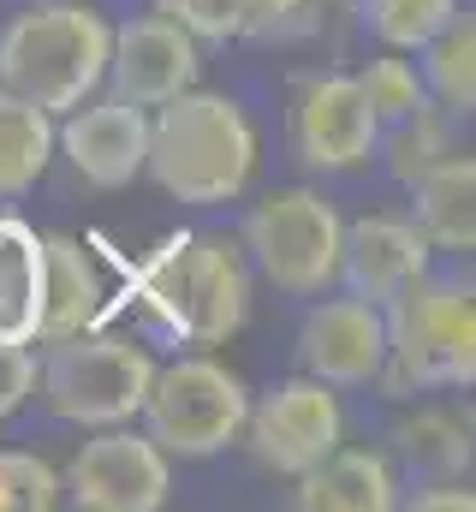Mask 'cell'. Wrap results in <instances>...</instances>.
Returning a JSON list of instances; mask_svg holds the SVG:
<instances>
[{"instance_id":"6da1fadb","label":"cell","mask_w":476,"mask_h":512,"mask_svg":"<svg viewBox=\"0 0 476 512\" xmlns=\"http://www.w3.org/2000/svg\"><path fill=\"white\" fill-rule=\"evenodd\" d=\"M143 173L179 203H197V209L233 203L256 173V131L233 96L191 84L173 102H161V114L149 120Z\"/></svg>"},{"instance_id":"7a4b0ae2","label":"cell","mask_w":476,"mask_h":512,"mask_svg":"<svg viewBox=\"0 0 476 512\" xmlns=\"http://www.w3.org/2000/svg\"><path fill=\"white\" fill-rule=\"evenodd\" d=\"M137 298L185 346H221L250 322V268L244 251L215 233H179L143 262Z\"/></svg>"},{"instance_id":"3957f363","label":"cell","mask_w":476,"mask_h":512,"mask_svg":"<svg viewBox=\"0 0 476 512\" xmlns=\"http://www.w3.org/2000/svg\"><path fill=\"white\" fill-rule=\"evenodd\" d=\"M108 18L84 0H42L18 12L0 36V90L36 102L42 114H72L102 90L108 72Z\"/></svg>"},{"instance_id":"277c9868","label":"cell","mask_w":476,"mask_h":512,"mask_svg":"<svg viewBox=\"0 0 476 512\" xmlns=\"http://www.w3.org/2000/svg\"><path fill=\"white\" fill-rule=\"evenodd\" d=\"M387 328V364L375 382L393 393H435V387H471L476 382V304L471 280H435L417 274L405 292L381 304Z\"/></svg>"},{"instance_id":"5b68a950","label":"cell","mask_w":476,"mask_h":512,"mask_svg":"<svg viewBox=\"0 0 476 512\" xmlns=\"http://www.w3.org/2000/svg\"><path fill=\"white\" fill-rule=\"evenodd\" d=\"M137 417H143V435L161 453L215 459L244 435L250 387L221 358H173L167 370L149 376V393H143Z\"/></svg>"},{"instance_id":"8992f818","label":"cell","mask_w":476,"mask_h":512,"mask_svg":"<svg viewBox=\"0 0 476 512\" xmlns=\"http://www.w3.org/2000/svg\"><path fill=\"white\" fill-rule=\"evenodd\" d=\"M48 358L36 370V387L48 399V411L60 423H78V429H114V423H131L143 393H149V352H137L131 340H114V334H66V340H42Z\"/></svg>"},{"instance_id":"52a82bcc","label":"cell","mask_w":476,"mask_h":512,"mask_svg":"<svg viewBox=\"0 0 476 512\" xmlns=\"http://www.w3.org/2000/svg\"><path fill=\"white\" fill-rule=\"evenodd\" d=\"M340 215L322 191L310 185H286L268 191L262 203H250L244 215V251L256 262L262 280H274L292 298H316L334 286L340 274Z\"/></svg>"},{"instance_id":"ba28073f","label":"cell","mask_w":476,"mask_h":512,"mask_svg":"<svg viewBox=\"0 0 476 512\" xmlns=\"http://www.w3.org/2000/svg\"><path fill=\"white\" fill-rule=\"evenodd\" d=\"M244 435H250V453L280 471V477H304L316 459H328L346 435V411L334 399V387L316 382V376H292L280 382L268 399H250V417H244Z\"/></svg>"},{"instance_id":"9c48e42d","label":"cell","mask_w":476,"mask_h":512,"mask_svg":"<svg viewBox=\"0 0 476 512\" xmlns=\"http://www.w3.org/2000/svg\"><path fill=\"white\" fill-rule=\"evenodd\" d=\"M167 489H173L167 453L149 435H131L119 423L84 441L72 471L60 477V495L90 512H155L167 507Z\"/></svg>"},{"instance_id":"30bf717a","label":"cell","mask_w":476,"mask_h":512,"mask_svg":"<svg viewBox=\"0 0 476 512\" xmlns=\"http://www.w3.org/2000/svg\"><path fill=\"white\" fill-rule=\"evenodd\" d=\"M197 66H203L197 60V36L179 30L173 18L149 12V18H131V24H119L108 36L102 84H108V96L131 102V108H161V102H173L179 90L197 84Z\"/></svg>"},{"instance_id":"8fae6325","label":"cell","mask_w":476,"mask_h":512,"mask_svg":"<svg viewBox=\"0 0 476 512\" xmlns=\"http://www.w3.org/2000/svg\"><path fill=\"white\" fill-rule=\"evenodd\" d=\"M381 149V126L357 78H310L292 108V155L310 173H352Z\"/></svg>"},{"instance_id":"7c38bea8","label":"cell","mask_w":476,"mask_h":512,"mask_svg":"<svg viewBox=\"0 0 476 512\" xmlns=\"http://www.w3.org/2000/svg\"><path fill=\"white\" fill-rule=\"evenodd\" d=\"M322 298V292H316ZM387 364L381 304L363 298H322L298 328V370L328 387H369Z\"/></svg>"},{"instance_id":"4fadbf2b","label":"cell","mask_w":476,"mask_h":512,"mask_svg":"<svg viewBox=\"0 0 476 512\" xmlns=\"http://www.w3.org/2000/svg\"><path fill=\"white\" fill-rule=\"evenodd\" d=\"M54 143L66 149L72 173L96 191H119L143 173V155H149V108H131L119 96L102 102H78L66 114V126L54 131Z\"/></svg>"},{"instance_id":"5bb4252c","label":"cell","mask_w":476,"mask_h":512,"mask_svg":"<svg viewBox=\"0 0 476 512\" xmlns=\"http://www.w3.org/2000/svg\"><path fill=\"white\" fill-rule=\"evenodd\" d=\"M417 274H429V239L411 221H399V215H363L352 227H340V274L334 280H346L352 298L387 304Z\"/></svg>"},{"instance_id":"9a60e30c","label":"cell","mask_w":476,"mask_h":512,"mask_svg":"<svg viewBox=\"0 0 476 512\" xmlns=\"http://www.w3.org/2000/svg\"><path fill=\"white\" fill-rule=\"evenodd\" d=\"M102 304H108V286H102L96 256L66 233H42V328H36V340H66V334L96 328Z\"/></svg>"},{"instance_id":"2e32d148","label":"cell","mask_w":476,"mask_h":512,"mask_svg":"<svg viewBox=\"0 0 476 512\" xmlns=\"http://www.w3.org/2000/svg\"><path fill=\"white\" fill-rule=\"evenodd\" d=\"M292 507H304V512H387V507H399V477H393V465L381 453L334 447L328 459H316L298 477Z\"/></svg>"},{"instance_id":"e0dca14e","label":"cell","mask_w":476,"mask_h":512,"mask_svg":"<svg viewBox=\"0 0 476 512\" xmlns=\"http://www.w3.org/2000/svg\"><path fill=\"white\" fill-rule=\"evenodd\" d=\"M411 227L435 251H471L476 245V161L471 155H441L411 179Z\"/></svg>"},{"instance_id":"ac0fdd59","label":"cell","mask_w":476,"mask_h":512,"mask_svg":"<svg viewBox=\"0 0 476 512\" xmlns=\"http://www.w3.org/2000/svg\"><path fill=\"white\" fill-rule=\"evenodd\" d=\"M42 328V233L0 215V340L36 346Z\"/></svg>"},{"instance_id":"d6986e66","label":"cell","mask_w":476,"mask_h":512,"mask_svg":"<svg viewBox=\"0 0 476 512\" xmlns=\"http://www.w3.org/2000/svg\"><path fill=\"white\" fill-rule=\"evenodd\" d=\"M54 161V114L0 90V197H24Z\"/></svg>"},{"instance_id":"ffe728a7","label":"cell","mask_w":476,"mask_h":512,"mask_svg":"<svg viewBox=\"0 0 476 512\" xmlns=\"http://www.w3.org/2000/svg\"><path fill=\"white\" fill-rule=\"evenodd\" d=\"M423 90L441 102V114H471L476 108V18L453 12L423 48Z\"/></svg>"},{"instance_id":"44dd1931","label":"cell","mask_w":476,"mask_h":512,"mask_svg":"<svg viewBox=\"0 0 476 512\" xmlns=\"http://www.w3.org/2000/svg\"><path fill=\"white\" fill-rule=\"evenodd\" d=\"M352 78H357V90H363V102H369V114H375V126H393V120H411V114L435 108L429 90H423V72L411 60H399L393 48L381 60H369L363 72H352Z\"/></svg>"},{"instance_id":"7402d4cb","label":"cell","mask_w":476,"mask_h":512,"mask_svg":"<svg viewBox=\"0 0 476 512\" xmlns=\"http://www.w3.org/2000/svg\"><path fill=\"white\" fill-rule=\"evenodd\" d=\"M453 12H459V0H363L369 30H375L393 54H417Z\"/></svg>"},{"instance_id":"603a6c76","label":"cell","mask_w":476,"mask_h":512,"mask_svg":"<svg viewBox=\"0 0 476 512\" xmlns=\"http://www.w3.org/2000/svg\"><path fill=\"white\" fill-rule=\"evenodd\" d=\"M393 441L411 459V471L417 465H429V471H465V459H471V423H459L453 411H423Z\"/></svg>"},{"instance_id":"cb8c5ba5","label":"cell","mask_w":476,"mask_h":512,"mask_svg":"<svg viewBox=\"0 0 476 512\" xmlns=\"http://www.w3.org/2000/svg\"><path fill=\"white\" fill-rule=\"evenodd\" d=\"M381 143H387V161H393V173L411 185L429 161H441L453 143H447V126H441V108H423V114H411V120H393V126H381Z\"/></svg>"},{"instance_id":"d4e9b609","label":"cell","mask_w":476,"mask_h":512,"mask_svg":"<svg viewBox=\"0 0 476 512\" xmlns=\"http://www.w3.org/2000/svg\"><path fill=\"white\" fill-rule=\"evenodd\" d=\"M60 507V471L36 453H0V512H48Z\"/></svg>"},{"instance_id":"484cf974","label":"cell","mask_w":476,"mask_h":512,"mask_svg":"<svg viewBox=\"0 0 476 512\" xmlns=\"http://www.w3.org/2000/svg\"><path fill=\"white\" fill-rule=\"evenodd\" d=\"M155 12L173 18L179 30H191L197 42H233V36H244L238 0H155Z\"/></svg>"},{"instance_id":"4316f807","label":"cell","mask_w":476,"mask_h":512,"mask_svg":"<svg viewBox=\"0 0 476 512\" xmlns=\"http://www.w3.org/2000/svg\"><path fill=\"white\" fill-rule=\"evenodd\" d=\"M30 393H36V358H30V346L0 340V417H12Z\"/></svg>"},{"instance_id":"83f0119b","label":"cell","mask_w":476,"mask_h":512,"mask_svg":"<svg viewBox=\"0 0 476 512\" xmlns=\"http://www.w3.org/2000/svg\"><path fill=\"white\" fill-rule=\"evenodd\" d=\"M238 12H244V36H286L304 24L310 0H238Z\"/></svg>"},{"instance_id":"f1b7e54d","label":"cell","mask_w":476,"mask_h":512,"mask_svg":"<svg viewBox=\"0 0 476 512\" xmlns=\"http://www.w3.org/2000/svg\"><path fill=\"white\" fill-rule=\"evenodd\" d=\"M476 495L459 489V483H441V489H417L411 495V512H471Z\"/></svg>"}]
</instances>
